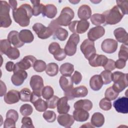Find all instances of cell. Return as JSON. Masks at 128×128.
Instances as JSON below:
<instances>
[{"instance_id": "cell-1", "label": "cell", "mask_w": 128, "mask_h": 128, "mask_svg": "<svg viewBox=\"0 0 128 128\" xmlns=\"http://www.w3.org/2000/svg\"><path fill=\"white\" fill-rule=\"evenodd\" d=\"M32 14V6L28 4H24L16 10H12V16L15 22L22 27L29 25Z\"/></svg>"}, {"instance_id": "cell-2", "label": "cell", "mask_w": 128, "mask_h": 128, "mask_svg": "<svg viewBox=\"0 0 128 128\" xmlns=\"http://www.w3.org/2000/svg\"><path fill=\"white\" fill-rule=\"evenodd\" d=\"M112 80L114 82L112 86L116 92L120 93L128 86V74L116 71L112 74Z\"/></svg>"}, {"instance_id": "cell-3", "label": "cell", "mask_w": 128, "mask_h": 128, "mask_svg": "<svg viewBox=\"0 0 128 128\" xmlns=\"http://www.w3.org/2000/svg\"><path fill=\"white\" fill-rule=\"evenodd\" d=\"M102 14L104 16L105 23L110 25L118 23L124 16V14L117 6H114L111 9L104 12Z\"/></svg>"}, {"instance_id": "cell-4", "label": "cell", "mask_w": 128, "mask_h": 128, "mask_svg": "<svg viewBox=\"0 0 128 128\" xmlns=\"http://www.w3.org/2000/svg\"><path fill=\"white\" fill-rule=\"evenodd\" d=\"M74 13L70 7H64L62 10L59 16L52 22L57 26H68L74 18Z\"/></svg>"}, {"instance_id": "cell-5", "label": "cell", "mask_w": 128, "mask_h": 128, "mask_svg": "<svg viewBox=\"0 0 128 128\" xmlns=\"http://www.w3.org/2000/svg\"><path fill=\"white\" fill-rule=\"evenodd\" d=\"M10 6L6 1H0V27L8 28L12 22L10 16Z\"/></svg>"}, {"instance_id": "cell-6", "label": "cell", "mask_w": 128, "mask_h": 128, "mask_svg": "<svg viewBox=\"0 0 128 128\" xmlns=\"http://www.w3.org/2000/svg\"><path fill=\"white\" fill-rule=\"evenodd\" d=\"M80 42V36L78 34H72L64 47V52L68 56L74 55L76 52V46Z\"/></svg>"}, {"instance_id": "cell-7", "label": "cell", "mask_w": 128, "mask_h": 128, "mask_svg": "<svg viewBox=\"0 0 128 128\" xmlns=\"http://www.w3.org/2000/svg\"><path fill=\"white\" fill-rule=\"evenodd\" d=\"M88 90L86 86H80L76 88H72L64 92V95L68 100H72L75 98L84 97L87 96Z\"/></svg>"}, {"instance_id": "cell-8", "label": "cell", "mask_w": 128, "mask_h": 128, "mask_svg": "<svg viewBox=\"0 0 128 128\" xmlns=\"http://www.w3.org/2000/svg\"><path fill=\"white\" fill-rule=\"evenodd\" d=\"M90 26V22L86 20H74L70 22L68 25L69 30L74 34L84 33Z\"/></svg>"}, {"instance_id": "cell-9", "label": "cell", "mask_w": 128, "mask_h": 128, "mask_svg": "<svg viewBox=\"0 0 128 128\" xmlns=\"http://www.w3.org/2000/svg\"><path fill=\"white\" fill-rule=\"evenodd\" d=\"M32 30L40 39H46L53 34V30L50 26L46 27L39 22L34 24Z\"/></svg>"}, {"instance_id": "cell-10", "label": "cell", "mask_w": 128, "mask_h": 128, "mask_svg": "<svg viewBox=\"0 0 128 128\" xmlns=\"http://www.w3.org/2000/svg\"><path fill=\"white\" fill-rule=\"evenodd\" d=\"M80 48L85 58L88 60L92 55L96 54V49L94 46V42L91 41L88 39H86L82 42Z\"/></svg>"}, {"instance_id": "cell-11", "label": "cell", "mask_w": 128, "mask_h": 128, "mask_svg": "<svg viewBox=\"0 0 128 128\" xmlns=\"http://www.w3.org/2000/svg\"><path fill=\"white\" fill-rule=\"evenodd\" d=\"M30 102L34 104L36 110L38 112H45L48 108L46 101L41 98L40 95L34 92L32 93Z\"/></svg>"}, {"instance_id": "cell-12", "label": "cell", "mask_w": 128, "mask_h": 128, "mask_svg": "<svg viewBox=\"0 0 128 128\" xmlns=\"http://www.w3.org/2000/svg\"><path fill=\"white\" fill-rule=\"evenodd\" d=\"M14 74L11 77V81L14 86H20L22 85L24 80L27 78L28 74L23 70L14 68Z\"/></svg>"}, {"instance_id": "cell-13", "label": "cell", "mask_w": 128, "mask_h": 128, "mask_svg": "<svg viewBox=\"0 0 128 128\" xmlns=\"http://www.w3.org/2000/svg\"><path fill=\"white\" fill-rule=\"evenodd\" d=\"M36 60V58L31 55L24 56L20 61L16 62L14 66V68L26 70L34 66V63Z\"/></svg>"}, {"instance_id": "cell-14", "label": "cell", "mask_w": 128, "mask_h": 128, "mask_svg": "<svg viewBox=\"0 0 128 128\" xmlns=\"http://www.w3.org/2000/svg\"><path fill=\"white\" fill-rule=\"evenodd\" d=\"M30 84L34 92L42 95V90L44 88V81L42 78L38 75L32 76L30 80Z\"/></svg>"}, {"instance_id": "cell-15", "label": "cell", "mask_w": 128, "mask_h": 128, "mask_svg": "<svg viewBox=\"0 0 128 128\" xmlns=\"http://www.w3.org/2000/svg\"><path fill=\"white\" fill-rule=\"evenodd\" d=\"M114 107L118 112L127 114L128 112V98L126 96L118 98L113 103Z\"/></svg>"}, {"instance_id": "cell-16", "label": "cell", "mask_w": 128, "mask_h": 128, "mask_svg": "<svg viewBox=\"0 0 128 128\" xmlns=\"http://www.w3.org/2000/svg\"><path fill=\"white\" fill-rule=\"evenodd\" d=\"M118 42L112 38H106L102 43L101 48L103 52L107 54L114 52L118 48Z\"/></svg>"}, {"instance_id": "cell-17", "label": "cell", "mask_w": 128, "mask_h": 128, "mask_svg": "<svg viewBox=\"0 0 128 128\" xmlns=\"http://www.w3.org/2000/svg\"><path fill=\"white\" fill-rule=\"evenodd\" d=\"M105 34V30L103 26H98L92 28L88 32V39L94 42L102 38Z\"/></svg>"}, {"instance_id": "cell-18", "label": "cell", "mask_w": 128, "mask_h": 128, "mask_svg": "<svg viewBox=\"0 0 128 128\" xmlns=\"http://www.w3.org/2000/svg\"><path fill=\"white\" fill-rule=\"evenodd\" d=\"M53 30V35L54 38H56L60 41L65 40L68 36V32L64 28H63L60 26H56L53 24H50L48 25Z\"/></svg>"}, {"instance_id": "cell-19", "label": "cell", "mask_w": 128, "mask_h": 128, "mask_svg": "<svg viewBox=\"0 0 128 128\" xmlns=\"http://www.w3.org/2000/svg\"><path fill=\"white\" fill-rule=\"evenodd\" d=\"M106 56L103 54H94L88 60L89 64L92 67L103 66L108 60Z\"/></svg>"}, {"instance_id": "cell-20", "label": "cell", "mask_w": 128, "mask_h": 128, "mask_svg": "<svg viewBox=\"0 0 128 128\" xmlns=\"http://www.w3.org/2000/svg\"><path fill=\"white\" fill-rule=\"evenodd\" d=\"M57 120L60 126L65 128H70L74 123V119L73 116L66 113L59 114Z\"/></svg>"}, {"instance_id": "cell-21", "label": "cell", "mask_w": 128, "mask_h": 128, "mask_svg": "<svg viewBox=\"0 0 128 128\" xmlns=\"http://www.w3.org/2000/svg\"><path fill=\"white\" fill-rule=\"evenodd\" d=\"M4 100L8 104L18 102L20 100V92L16 90H11L4 96Z\"/></svg>"}, {"instance_id": "cell-22", "label": "cell", "mask_w": 128, "mask_h": 128, "mask_svg": "<svg viewBox=\"0 0 128 128\" xmlns=\"http://www.w3.org/2000/svg\"><path fill=\"white\" fill-rule=\"evenodd\" d=\"M114 34L116 40L120 42L123 43L124 44L128 46V36L126 30L122 28H118L114 30Z\"/></svg>"}, {"instance_id": "cell-23", "label": "cell", "mask_w": 128, "mask_h": 128, "mask_svg": "<svg viewBox=\"0 0 128 128\" xmlns=\"http://www.w3.org/2000/svg\"><path fill=\"white\" fill-rule=\"evenodd\" d=\"M8 40L16 48H20L24 44V43L20 40L19 32L16 30L10 31L8 34Z\"/></svg>"}, {"instance_id": "cell-24", "label": "cell", "mask_w": 128, "mask_h": 128, "mask_svg": "<svg viewBox=\"0 0 128 128\" xmlns=\"http://www.w3.org/2000/svg\"><path fill=\"white\" fill-rule=\"evenodd\" d=\"M78 16L79 18L82 20H87L92 16V10L90 6L83 4L80 6L78 9Z\"/></svg>"}, {"instance_id": "cell-25", "label": "cell", "mask_w": 128, "mask_h": 128, "mask_svg": "<svg viewBox=\"0 0 128 128\" xmlns=\"http://www.w3.org/2000/svg\"><path fill=\"white\" fill-rule=\"evenodd\" d=\"M68 99L66 96L62 97L60 98L57 104V111L59 114H66L68 112L70 106L68 104Z\"/></svg>"}, {"instance_id": "cell-26", "label": "cell", "mask_w": 128, "mask_h": 128, "mask_svg": "<svg viewBox=\"0 0 128 128\" xmlns=\"http://www.w3.org/2000/svg\"><path fill=\"white\" fill-rule=\"evenodd\" d=\"M74 106L75 109H82L88 112L92 108V103L88 99L80 100L74 102Z\"/></svg>"}, {"instance_id": "cell-27", "label": "cell", "mask_w": 128, "mask_h": 128, "mask_svg": "<svg viewBox=\"0 0 128 128\" xmlns=\"http://www.w3.org/2000/svg\"><path fill=\"white\" fill-rule=\"evenodd\" d=\"M90 114L88 111L82 109H75L73 112V117L77 122L86 121L89 118Z\"/></svg>"}, {"instance_id": "cell-28", "label": "cell", "mask_w": 128, "mask_h": 128, "mask_svg": "<svg viewBox=\"0 0 128 128\" xmlns=\"http://www.w3.org/2000/svg\"><path fill=\"white\" fill-rule=\"evenodd\" d=\"M103 84V82L100 75H94L90 79V86L94 90L97 91L100 90L102 88Z\"/></svg>"}, {"instance_id": "cell-29", "label": "cell", "mask_w": 128, "mask_h": 128, "mask_svg": "<svg viewBox=\"0 0 128 128\" xmlns=\"http://www.w3.org/2000/svg\"><path fill=\"white\" fill-rule=\"evenodd\" d=\"M57 8L52 4H48L44 6L42 14L44 16H46L49 18H54L57 14Z\"/></svg>"}, {"instance_id": "cell-30", "label": "cell", "mask_w": 128, "mask_h": 128, "mask_svg": "<svg viewBox=\"0 0 128 128\" xmlns=\"http://www.w3.org/2000/svg\"><path fill=\"white\" fill-rule=\"evenodd\" d=\"M20 40L24 43L32 42L34 40V36L32 32L29 30H22L19 32Z\"/></svg>"}, {"instance_id": "cell-31", "label": "cell", "mask_w": 128, "mask_h": 128, "mask_svg": "<svg viewBox=\"0 0 128 128\" xmlns=\"http://www.w3.org/2000/svg\"><path fill=\"white\" fill-rule=\"evenodd\" d=\"M59 84L64 92H66L74 87L73 82L70 76H61L59 80Z\"/></svg>"}, {"instance_id": "cell-32", "label": "cell", "mask_w": 128, "mask_h": 128, "mask_svg": "<svg viewBox=\"0 0 128 128\" xmlns=\"http://www.w3.org/2000/svg\"><path fill=\"white\" fill-rule=\"evenodd\" d=\"M104 122V117L100 112L94 113L91 118V124L94 127H100Z\"/></svg>"}, {"instance_id": "cell-33", "label": "cell", "mask_w": 128, "mask_h": 128, "mask_svg": "<svg viewBox=\"0 0 128 128\" xmlns=\"http://www.w3.org/2000/svg\"><path fill=\"white\" fill-rule=\"evenodd\" d=\"M74 71V65L69 62H66L62 64L60 68V74L66 76H70Z\"/></svg>"}, {"instance_id": "cell-34", "label": "cell", "mask_w": 128, "mask_h": 128, "mask_svg": "<svg viewBox=\"0 0 128 128\" xmlns=\"http://www.w3.org/2000/svg\"><path fill=\"white\" fill-rule=\"evenodd\" d=\"M30 2L33 5L32 8L33 15L36 16L40 14H42L44 5L42 4H40V0H31Z\"/></svg>"}, {"instance_id": "cell-35", "label": "cell", "mask_w": 128, "mask_h": 128, "mask_svg": "<svg viewBox=\"0 0 128 128\" xmlns=\"http://www.w3.org/2000/svg\"><path fill=\"white\" fill-rule=\"evenodd\" d=\"M58 71V66L54 62L49 63L46 69V74L50 76H56Z\"/></svg>"}, {"instance_id": "cell-36", "label": "cell", "mask_w": 128, "mask_h": 128, "mask_svg": "<svg viewBox=\"0 0 128 128\" xmlns=\"http://www.w3.org/2000/svg\"><path fill=\"white\" fill-rule=\"evenodd\" d=\"M90 20L92 24L95 26H100L105 23V20L102 14H94L91 16Z\"/></svg>"}, {"instance_id": "cell-37", "label": "cell", "mask_w": 128, "mask_h": 128, "mask_svg": "<svg viewBox=\"0 0 128 128\" xmlns=\"http://www.w3.org/2000/svg\"><path fill=\"white\" fill-rule=\"evenodd\" d=\"M32 93L29 88H22L20 92V100L22 102H30Z\"/></svg>"}, {"instance_id": "cell-38", "label": "cell", "mask_w": 128, "mask_h": 128, "mask_svg": "<svg viewBox=\"0 0 128 128\" xmlns=\"http://www.w3.org/2000/svg\"><path fill=\"white\" fill-rule=\"evenodd\" d=\"M118 94L119 93L114 90L112 86L108 88L104 93L105 98L110 100H113L116 99Z\"/></svg>"}, {"instance_id": "cell-39", "label": "cell", "mask_w": 128, "mask_h": 128, "mask_svg": "<svg viewBox=\"0 0 128 128\" xmlns=\"http://www.w3.org/2000/svg\"><path fill=\"white\" fill-rule=\"evenodd\" d=\"M6 55L11 60H16L20 56L19 50L16 47H11L6 52Z\"/></svg>"}, {"instance_id": "cell-40", "label": "cell", "mask_w": 128, "mask_h": 128, "mask_svg": "<svg viewBox=\"0 0 128 128\" xmlns=\"http://www.w3.org/2000/svg\"><path fill=\"white\" fill-rule=\"evenodd\" d=\"M34 70L38 72H41L46 70V63L40 60H36V62L34 63V66H33Z\"/></svg>"}, {"instance_id": "cell-41", "label": "cell", "mask_w": 128, "mask_h": 128, "mask_svg": "<svg viewBox=\"0 0 128 128\" xmlns=\"http://www.w3.org/2000/svg\"><path fill=\"white\" fill-rule=\"evenodd\" d=\"M54 90L50 86H46L44 87L42 92V98L45 100H48L54 96Z\"/></svg>"}, {"instance_id": "cell-42", "label": "cell", "mask_w": 128, "mask_h": 128, "mask_svg": "<svg viewBox=\"0 0 128 128\" xmlns=\"http://www.w3.org/2000/svg\"><path fill=\"white\" fill-rule=\"evenodd\" d=\"M20 112L23 116H28L32 113L33 108L30 104H25L20 106Z\"/></svg>"}, {"instance_id": "cell-43", "label": "cell", "mask_w": 128, "mask_h": 128, "mask_svg": "<svg viewBox=\"0 0 128 128\" xmlns=\"http://www.w3.org/2000/svg\"><path fill=\"white\" fill-rule=\"evenodd\" d=\"M118 57L120 59H122L127 61L128 59V46L122 44L120 46V49L118 54Z\"/></svg>"}, {"instance_id": "cell-44", "label": "cell", "mask_w": 128, "mask_h": 128, "mask_svg": "<svg viewBox=\"0 0 128 128\" xmlns=\"http://www.w3.org/2000/svg\"><path fill=\"white\" fill-rule=\"evenodd\" d=\"M112 72L108 70H104L100 74L103 82L104 84H108L111 82Z\"/></svg>"}, {"instance_id": "cell-45", "label": "cell", "mask_w": 128, "mask_h": 128, "mask_svg": "<svg viewBox=\"0 0 128 128\" xmlns=\"http://www.w3.org/2000/svg\"><path fill=\"white\" fill-rule=\"evenodd\" d=\"M44 119L48 122H53L56 120V114L54 111L46 110L42 114Z\"/></svg>"}, {"instance_id": "cell-46", "label": "cell", "mask_w": 128, "mask_h": 128, "mask_svg": "<svg viewBox=\"0 0 128 128\" xmlns=\"http://www.w3.org/2000/svg\"><path fill=\"white\" fill-rule=\"evenodd\" d=\"M0 52L1 54H6L8 50L12 47L11 44L8 41V40H1L0 42Z\"/></svg>"}, {"instance_id": "cell-47", "label": "cell", "mask_w": 128, "mask_h": 128, "mask_svg": "<svg viewBox=\"0 0 128 128\" xmlns=\"http://www.w3.org/2000/svg\"><path fill=\"white\" fill-rule=\"evenodd\" d=\"M117 6L120 9L124 15L128 14V0H116Z\"/></svg>"}, {"instance_id": "cell-48", "label": "cell", "mask_w": 128, "mask_h": 128, "mask_svg": "<svg viewBox=\"0 0 128 128\" xmlns=\"http://www.w3.org/2000/svg\"><path fill=\"white\" fill-rule=\"evenodd\" d=\"M100 108L104 110H108L112 108V103L110 100L106 98H103L99 102Z\"/></svg>"}, {"instance_id": "cell-49", "label": "cell", "mask_w": 128, "mask_h": 128, "mask_svg": "<svg viewBox=\"0 0 128 128\" xmlns=\"http://www.w3.org/2000/svg\"><path fill=\"white\" fill-rule=\"evenodd\" d=\"M59 98L56 96H53L50 99L46 100V102L48 105V108H49L54 109L57 106L58 102L59 100Z\"/></svg>"}, {"instance_id": "cell-50", "label": "cell", "mask_w": 128, "mask_h": 128, "mask_svg": "<svg viewBox=\"0 0 128 128\" xmlns=\"http://www.w3.org/2000/svg\"><path fill=\"white\" fill-rule=\"evenodd\" d=\"M22 128H34L32 120L30 117L24 116L22 120Z\"/></svg>"}, {"instance_id": "cell-51", "label": "cell", "mask_w": 128, "mask_h": 128, "mask_svg": "<svg viewBox=\"0 0 128 128\" xmlns=\"http://www.w3.org/2000/svg\"><path fill=\"white\" fill-rule=\"evenodd\" d=\"M61 48L60 44L56 42H52L49 46H48V51L50 54L54 55L56 53H58L60 50Z\"/></svg>"}, {"instance_id": "cell-52", "label": "cell", "mask_w": 128, "mask_h": 128, "mask_svg": "<svg viewBox=\"0 0 128 128\" xmlns=\"http://www.w3.org/2000/svg\"><path fill=\"white\" fill-rule=\"evenodd\" d=\"M103 67L106 70L111 72L116 68L115 62L113 60L108 58Z\"/></svg>"}, {"instance_id": "cell-53", "label": "cell", "mask_w": 128, "mask_h": 128, "mask_svg": "<svg viewBox=\"0 0 128 128\" xmlns=\"http://www.w3.org/2000/svg\"><path fill=\"white\" fill-rule=\"evenodd\" d=\"M70 78L74 83L76 84H78L82 80V75L80 72L76 70Z\"/></svg>"}, {"instance_id": "cell-54", "label": "cell", "mask_w": 128, "mask_h": 128, "mask_svg": "<svg viewBox=\"0 0 128 128\" xmlns=\"http://www.w3.org/2000/svg\"><path fill=\"white\" fill-rule=\"evenodd\" d=\"M6 118H11L17 122L18 118V114L14 110H10L6 114Z\"/></svg>"}, {"instance_id": "cell-55", "label": "cell", "mask_w": 128, "mask_h": 128, "mask_svg": "<svg viewBox=\"0 0 128 128\" xmlns=\"http://www.w3.org/2000/svg\"><path fill=\"white\" fill-rule=\"evenodd\" d=\"M66 54L64 52V49L61 48L58 53L54 55V58L58 61H62L66 58Z\"/></svg>"}, {"instance_id": "cell-56", "label": "cell", "mask_w": 128, "mask_h": 128, "mask_svg": "<svg viewBox=\"0 0 128 128\" xmlns=\"http://www.w3.org/2000/svg\"><path fill=\"white\" fill-rule=\"evenodd\" d=\"M16 121L11 118H6L4 122V128H16Z\"/></svg>"}, {"instance_id": "cell-57", "label": "cell", "mask_w": 128, "mask_h": 128, "mask_svg": "<svg viewBox=\"0 0 128 128\" xmlns=\"http://www.w3.org/2000/svg\"><path fill=\"white\" fill-rule=\"evenodd\" d=\"M126 64V61L122 59H118L115 62V66L118 69H122Z\"/></svg>"}, {"instance_id": "cell-58", "label": "cell", "mask_w": 128, "mask_h": 128, "mask_svg": "<svg viewBox=\"0 0 128 128\" xmlns=\"http://www.w3.org/2000/svg\"><path fill=\"white\" fill-rule=\"evenodd\" d=\"M14 64L12 62L9 61L6 64V68L8 72H12L14 70Z\"/></svg>"}, {"instance_id": "cell-59", "label": "cell", "mask_w": 128, "mask_h": 128, "mask_svg": "<svg viewBox=\"0 0 128 128\" xmlns=\"http://www.w3.org/2000/svg\"><path fill=\"white\" fill-rule=\"evenodd\" d=\"M0 96H2L4 95V96L6 93V88L5 84L2 80H0Z\"/></svg>"}, {"instance_id": "cell-60", "label": "cell", "mask_w": 128, "mask_h": 128, "mask_svg": "<svg viewBox=\"0 0 128 128\" xmlns=\"http://www.w3.org/2000/svg\"><path fill=\"white\" fill-rule=\"evenodd\" d=\"M9 4L12 10H14L17 8V1L16 0H9Z\"/></svg>"}, {"instance_id": "cell-61", "label": "cell", "mask_w": 128, "mask_h": 128, "mask_svg": "<svg viewBox=\"0 0 128 128\" xmlns=\"http://www.w3.org/2000/svg\"><path fill=\"white\" fill-rule=\"evenodd\" d=\"M80 127H86V128L88 127V128H94V126H93L92 124L90 125V122H88V123L85 124L84 125H84Z\"/></svg>"}]
</instances>
